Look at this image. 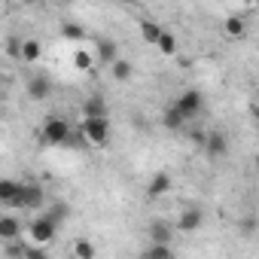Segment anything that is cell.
<instances>
[{
    "mask_svg": "<svg viewBox=\"0 0 259 259\" xmlns=\"http://www.w3.org/2000/svg\"><path fill=\"white\" fill-rule=\"evenodd\" d=\"M79 138L92 147H107L110 144V119L107 116H82Z\"/></svg>",
    "mask_w": 259,
    "mask_h": 259,
    "instance_id": "cell-1",
    "label": "cell"
},
{
    "mask_svg": "<svg viewBox=\"0 0 259 259\" xmlns=\"http://www.w3.org/2000/svg\"><path fill=\"white\" fill-rule=\"evenodd\" d=\"M40 138H43L46 144H52V147H61V144L70 138V125H67V119H61V116H49V119L43 122Z\"/></svg>",
    "mask_w": 259,
    "mask_h": 259,
    "instance_id": "cell-2",
    "label": "cell"
},
{
    "mask_svg": "<svg viewBox=\"0 0 259 259\" xmlns=\"http://www.w3.org/2000/svg\"><path fill=\"white\" fill-rule=\"evenodd\" d=\"M177 110H180V116L189 122V119H195L198 113H201V107H204V95L198 92V89H186L180 98H177V104H174Z\"/></svg>",
    "mask_w": 259,
    "mask_h": 259,
    "instance_id": "cell-3",
    "label": "cell"
},
{
    "mask_svg": "<svg viewBox=\"0 0 259 259\" xmlns=\"http://www.w3.org/2000/svg\"><path fill=\"white\" fill-rule=\"evenodd\" d=\"M55 232H58V226H55L46 213H40V217L31 223V229H28V235H31V241H34V244H52Z\"/></svg>",
    "mask_w": 259,
    "mask_h": 259,
    "instance_id": "cell-4",
    "label": "cell"
},
{
    "mask_svg": "<svg viewBox=\"0 0 259 259\" xmlns=\"http://www.w3.org/2000/svg\"><path fill=\"white\" fill-rule=\"evenodd\" d=\"M22 189H25V183H19V180H0V204L22 210Z\"/></svg>",
    "mask_w": 259,
    "mask_h": 259,
    "instance_id": "cell-5",
    "label": "cell"
},
{
    "mask_svg": "<svg viewBox=\"0 0 259 259\" xmlns=\"http://www.w3.org/2000/svg\"><path fill=\"white\" fill-rule=\"evenodd\" d=\"M201 147H204V153H207L210 159H223V156L229 153V138H226L223 132H207L204 141H201Z\"/></svg>",
    "mask_w": 259,
    "mask_h": 259,
    "instance_id": "cell-6",
    "label": "cell"
},
{
    "mask_svg": "<svg viewBox=\"0 0 259 259\" xmlns=\"http://www.w3.org/2000/svg\"><path fill=\"white\" fill-rule=\"evenodd\" d=\"M43 201H46L43 186L25 183V189H22V210H37V207H43Z\"/></svg>",
    "mask_w": 259,
    "mask_h": 259,
    "instance_id": "cell-7",
    "label": "cell"
},
{
    "mask_svg": "<svg viewBox=\"0 0 259 259\" xmlns=\"http://www.w3.org/2000/svg\"><path fill=\"white\" fill-rule=\"evenodd\" d=\"M95 58H98L101 64H110L113 58H119V46H116V40H107V37L95 40Z\"/></svg>",
    "mask_w": 259,
    "mask_h": 259,
    "instance_id": "cell-8",
    "label": "cell"
},
{
    "mask_svg": "<svg viewBox=\"0 0 259 259\" xmlns=\"http://www.w3.org/2000/svg\"><path fill=\"white\" fill-rule=\"evenodd\" d=\"M52 95V82L46 76H31L28 79V98L31 101H46Z\"/></svg>",
    "mask_w": 259,
    "mask_h": 259,
    "instance_id": "cell-9",
    "label": "cell"
},
{
    "mask_svg": "<svg viewBox=\"0 0 259 259\" xmlns=\"http://www.w3.org/2000/svg\"><path fill=\"white\" fill-rule=\"evenodd\" d=\"M201 223H204V213H201L198 207H189V210L180 213L177 229H180V232H195V229H201Z\"/></svg>",
    "mask_w": 259,
    "mask_h": 259,
    "instance_id": "cell-10",
    "label": "cell"
},
{
    "mask_svg": "<svg viewBox=\"0 0 259 259\" xmlns=\"http://www.w3.org/2000/svg\"><path fill=\"white\" fill-rule=\"evenodd\" d=\"M165 192H171V174L159 171V174H153V180H150V186H147V195H150V198H159V195H165Z\"/></svg>",
    "mask_w": 259,
    "mask_h": 259,
    "instance_id": "cell-11",
    "label": "cell"
},
{
    "mask_svg": "<svg viewBox=\"0 0 259 259\" xmlns=\"http://www.w3.org/2000/svg\"><path fill=\"white\" fill-rule=\"evenodd\" d=\"M0 238L4 241H19L22 238V223L16 217H0Z\"/></svg>",
    "mask_w": 259,
    "mask_h": 259,
    "instance_id": "cell-12",
    "label": "cell"
},
{
    "mask_svg": "<svg viewBox=\"0 0 259 259\" xmlns=\"http://www.w3.org/2000/svg\"><path fill=\"white\" fill-rule=\"evenodd\" d=\"M132 73H135L132 61H125V58H113V61H110V76H113L116 82H128V79H132Z\"/></svg>",
    "mask_w": 259,
    "mask_h": 259,
    "instance_id": "cell-13",
    "label": "cell"
},
{
    "mask_svg": "<svg viewBox=\"0 0 259 259\" xmlns=\"http://www.w3.org/2000/svg\"><path fill=\"white\" fill-rule=\"evenodd\" d=\"M82 116H107V101L101 95H89L82 101Z\"/></svg>",
    "mask_w": 259,
    "mask_h": 259,
    "instance_id": "cell-14",
    "label": "cell"
},
{
    "mask_svg": "<svg viewBox=\"0 0 259 259\" xmlns=\"http://www.w3.org/2000/svg\"><path fill=\"white\" fill-rule=\"evenodd\" d=\"M150 238L153 241H162V244H171V223H165V220H153L150 223Z\"/></svg>",
    "mask_w": 259,
    "mask_h": 259,
    "instance_id": "cell-15",
    "label": "cell"
},
{
    "mask_svg": "<svg viewBox=\"0 0 259 259\" xmlns=\"http://www.w3.org/2000/svg\"><path fill=\"white\" fill-rule=\"evenodd\" d=\"M40 55H43V46H40V40H22V61H25V64H34V61H40Z\"/></svg>",
    "mask_w": 259,
    "mask_h": 259,
    "instance_id": "cell-16",
    "label": "cell"
},
{
    "mask_svg": "<svg viewBox=\"0 0 259 259\" xmlns=\"http://www.w3.org/2000/svg\"><path fill=\"white\" fill-rule=\"evenodd\" d=\"M162 125L168 128V132H180V128L186 125V119L180 116V110H177V107H168V110L162 113Z\"/></svg>",
    "mask_w": 259,
    "mask_h": 259,
    "instance_id": "cell-17",
    "label": "cell"
},
{
    "mask_svg": "<svg viewBox=\"0 0 259 259\" xmlns=\"http://www.w3.org/2000/svg\"><path fill=\"white\" fill-rule=\"evenodd\" d=\"M223 28H226V34H229L232 40H241L244 31H247V22H244V16H229Z\"/></svg>",
    "mask_w": 259,
    "mask_h": 259,
    "instance_id": "cell-18",
    "label": "cell"
},
{
    "mask_svg": "<svg viewBox=\"0 0 259 259\" xmlns=\"http://www.w3.org/2000/svg\"><path fill=\"white\" fill-rule=\"evenodd\" d=\"M171 256H174L171 244H162V241H153V247L144 250V259H171Z\"/></svg>",
    "mask_w": 259,
    "mask_h": 259,
    "instance_id": "cell-19",
    "label": "cell"
},
{
    "mask_svg": "<svg viewBox=\"0 0 259 259\" xmlns=\"http://www.w3.org/2000/svg\"><path fill=\"white\" fill-rule=\"evenodd\" d=\"M156 46L162 49V55H177V37L171 31H162L159 40H156Z\"/></svg>",
    "mask_w": 259,
    "mask_h": 259,
    "instance_id": "cell-20",
    "label": "cell"
},
{
    "mask_svg": "<svg viewBox=\"0 0 259 259\" xmlns=\"http://www.w3.org/2000/svg\"><path fill=\"white\" fill-rule=\"evenodd\" d=\"M95 253H98V247H95L92 241H85V238L73 241V256H76V259H95Z\"/></svg>",
    "mask_w": 259,
    "mask_h": 259,
    "instance_id": "cell-21",
    "label": "cell"
},
{
    "mask_svg": "<svg viewBox=\"0 0 259 259\" xmlns=\"http://www.w3.org/2000/svg\"><path fill=\"white\" fill-rule=\"evenodd\" d=\"M159 34H162L159 25H153V22H141V40H144V43H153V46H156Z\"/></svg>",
    "mask_w": 259,
    "mask_h": 259,
    "instance_id": "cell-22",
    "label": "cell"
},
{
    "mask_svg": "<svg viewBox=\"0 0 259 259\" xmlns=\"http://www.w3.org/2000/svg\"><path fill=\"white\" fill-rule=\"evenodd\" d=\"M7 58L13 61H22V37H7V46H4Z\"/></svg>",
    "mask_w": 259,
    "mask_h": 259,
    "instance_id": "cell-23",
    "label": "cell"
},
{
    "mask_svg": "<svg viewBox=\"0 0 259 259\" xmlns=\"http://www.w3.org/2000/svg\"><path fill=\"white\" fill-rule=\"evenodd\" d=\"M61 37L64 40H85V31L79 25H73V22H64L61 25Z\"/></svg>",
    "mask_w": 259,
    "mask_h": 259,
    "instance_id": "cell-24",
    "label": "cell"
},
{
    "mask_svg": "<svg viewBox=\"0 0 259 259\" xmlns=\"http://www.w3.org/2000/svg\"><path fill=\"white\" fill-rule=\"evenodd\" d=\"M67 213H70V207H67V204H52V207L46 210V217H49L55 226H61V223L67 220Z\"/></svg>",
    "mask_w": 259,
    "mask_h": 259,
    "instance_id": "cell-25",
    "label": "cell"
},
{
    "mask_svg": "<svg viewBox=\"0 0 259 259\" xmlns=\"http://www.w3.org/2000/svg\"><path fill=\"white\" fill-rule=\"evenodd\" d=\"M92 61H95V55H89L85 49H76V55H73V67H76V70H89Z\"/></svg>",
    "mask_w": 259,
    "mask_h": 259,
    "instance_id": "cell-26",
    "label": "cell"
},
{
    "mask_svg": "<svg viewBox=\"0 0 259 259\" xmlns=\"http://www.w3.org/2000/svg\"><path fill=\"white\" fill-rule=\"evenodd\" d=\"M25 256H28V259H46V244H37V247H25Z\"/></svg>",
    "mask_w": 259,
    "mask_h": 259,
    "instance_id": "cell-27",
    "label": "cell"
},
{
    "mask_svg": "<svg viewBox=\"0 0 259 259\" xmlns=\"http://www.w3.org/2000/svg\"><path fill=\"white\" fill-rule=\"evenodd\" d=\"M4 253H7V256H25V247H22V244H10Z\"/></svg>",
    "mask_w": 259,
    "mask_h": 259,
    "instance_id": "cell-28",
    "label": "cell"
},
{
    "mask_svg": "<svg viewBox=\"0 0 259 259\" xmlns=\"http://www.w3.org/2000/svg\"><path fill=\"white\" fill-rule=\"evenodd\" d=\"M189 141H192V144H201V141H204V132H189Z\"/></svg>",
    "mask_w": 259,
    "mask_h": 259,
    "instance_id": "cell-29",
    "label": "cell"
},
{
    "mask_svg": "<svg viewBox=\"0 0 259 259\" xmlns=\"http://www.w3.org/2000/svg\"><path fill=\"white\" fill-rule=\"evenodd\" d=\"M244 4H247V7H253V4H256V0H244Z\"/></svg>",
    "mask_w": 259,
    "mask_h": 259,
    "instance_id": "cell-30",
    "label": "cell"
},
{
    "mask_svg": "<svg viewBox=\"0 0 259 259\" xmlns=\"http://www.w3.org/2000/svg\"><path fill=\"white\" fill-rule=\"evenodd\" d=\"M25 4H34V0H25Z\"/></svg>",
    "mask_w": 259,
    "mask_h": 259,
    "instance_id": "cell-31",
    "label": "cell"
}]
</instances>
